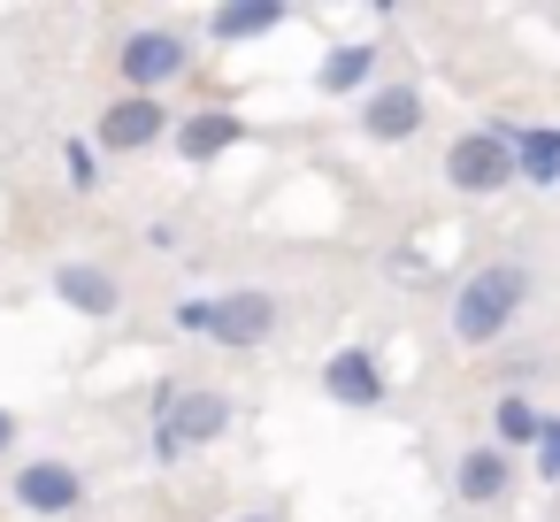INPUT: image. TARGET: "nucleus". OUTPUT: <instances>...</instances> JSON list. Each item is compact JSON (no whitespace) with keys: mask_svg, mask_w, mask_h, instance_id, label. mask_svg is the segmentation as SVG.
Instances as JSON below:
<instances>
[{"mask_svg":"<svg viewBox=\"0 0 560 522\" xmlns=\"http://www.w3.org/2000/svg\"><path fill=\"white\" fill-rule=\"evenodd\" d=\"M522 308H529V269L522 262H483L453 292V338L460 346H499Z\"/></svg>","mask_w":560,"mask_h":522,"instance_id":"1","label":"nucleus"},{"mask_svg":"<svg viewBox=\"0 0 560 522\" xmlns=\"http://www.w3.org/2000/svg\"><path fill=\"white\" fill-rule=\"evenodd\" d=\"M238 422V399L215 384H154V461H185Z\"/></svg>","mask_w":560,"mask_h":522,"instance_id":"2","label":"nucleus"},{"mask_svg":"<svg viewBox=\"0 0 560 522\" xmlns=\"http://www.w3.org/2000/svg\"><path fill=\"white\" fill-rule=\"evenodd\" d=\"M170 323H177L185 338H215V346L246 353V346H261V338L277 330V292L238 285V292H215V300H177Z\"/></svg>","mask_w":560,"mask_h":522,"instance_id":"3","label":"nucleus"},{"mask_svg":"<svg viewBox=\"0 0 560 522\" xmlns=\"http://www.w3.org/2000/svg\"><path fill=\"white\" fill-rule=\"evenodd\" d=\"M445 185H453L460 200H499L506 185H522L506 124H476V131H460V139L445 147Z\"/></svg>","mask_w":560,"mask_h":522,"instance_id":"4","label":"nucleus"},{"mask_svg":"<svg viewBox=\"0 0 560 522\" xmlns=\"http://www.w3.org/2000/svg\"><path fill=\"white\" fill-rule=\"evenodd\" d=\"M116 70H124V85L131 93H162V85H177L185 70H192V39L185 32H131L124 47H116Z\"/></svg>","mask_w":560,"mask_h":522,"instance_id":"5","label":"nucleus"},{"mask_svg":"<svg viewBox=\"0 0 560 522\" xmlns=\"http://www.w3.org/2000/svg\"><path fill=\"white\" fill-rule=\"evenodd\" d=\"M170 131H177V116H170L154 93H124V101H108V108H101L93 147H108V154H147V147H162Z\"/></svg>","mask_w":560,"mask_h":522,"instance_id":"6","label":"nucleus"},{"mask_svg":"<svg viewBox=\"0 0 560 522\" xmlns=\"http://www.w3.org/2000/svg\"><path fill=\"white\" fill-rule=\"evenodd\" d=\"M9 499H16L24 514H78V507L93 499V484H85V468H70V461H24V468L9 476Z\"/></svg>","mask_w":560,"mask_h":522,"instance_id":"7","label":"nucleus"},{"mask_svg":"<svg viewBox=\"0 0 560 522\" xmlns=\"http://www.w3.org/2000/svg\"><path fill=\"white\" fill-rule=\"evenodd\" d=\"M422 116H430V101H422V85H407V78H392V85H369L361 93V139H376V147H399V139H415L422 131Z\"/></svg>","mask_w":560,"mask_h":522,"instance_id":"8","label":"nucleus"},{"mask_svg":"<svg viewBox=\"0 0 560 522\" xmlns=\"http://www.w3.org/2000/svg\"><path fill=\"white\" fill-rule=\"evenodd\" d=\"M323 392H330L338 407H353V415H376V407L392 399V376H384V361H376L369 346H338V353L323 361Z\"/></svg>","mask_w":560,"mask_h":522,"instance_id":"9","label":"nucleus"},{"mask_svg":"<svg viewBox=\"0 0 560 522\" xmlns=\"http://www.w3.org/2000/svg\"><path fill=\"white\" fill-rule=\"evenodd\" d=\"M170 147H177L192 170H208V162H223L231 147H246V116H238V108H192V116H177Z\"/></svg>","mask_w":560,"mask_h":522,"instance_id":"10","label":"nucleus"},{"mask_svg":"<svg viewBox=\"0 0 560 522\" xmlns=\"http://www.w3.org/2000/svg\"><path fill=\"white\" fill-rule=\"evenodd\" d=\"M506 491H514V453H499L491 438L453 461V499L460 507H506Z\"/></svg>","mask_w":560,"mask_h":522,"instance_id":"11","label":"nucleus"},{"mask_svg":"<svg viewBox=\"0 0 560 522\" xmlns=\"http://www.w3.org/2000/svg\"><path fill=\"white\" fill-rule=\"evenodd\" d=\"M55 300H62L70 315H85V323H108V315L124 308V285H116V269H101V262H62V269H55Z\"/></svg>","mask_w":560,"mask_h":522,"instance_id":"12","label":"nucleus"},{"mask_svg":"<svg viewBox=\"0 0 560 522\" xmlns=\"http://www.w3.org/2000/svg\"><path fill=\"white\" fill-rule=\"evenodd\" d=\"M369 85H376V47H369V39H346V47H330V55L315 62V93H330V101L369 93Z\"/></svg>","mask_w":560,"mask_h":522,"instance_id":"13","label":"nucleus"},{"mask_svg":"<svg viewBox=\"0 0 560 522\" xmlns=\"http://www.w3.org/2000/svg\"><path fill=\"white\" fill-rule=\"evenodd\" d=\"M506 124V116H499ZM522 185H560V124H506Z\"/></svg>","mask_w":560,"mask_h":522,"instance_id":"14","label":"nucleus"},{"mask_svg":"<svg viewBox=\"0 0 560 522\" xmlns=\"http://www.w3.org/2000/svg\"><path fill=\"white\" fill-rule=\"evenodd\" d=\"M284 24V0H238V9H215L208 16V39L215 47H254V39H269Z\"/></svg>","mask_w":560,"mask_h":522,"instance_id":"15","label":"nucleus"},{"mask_svg":"<svg viewBox=\"0 0 560 522\" xmlns=\"http://www.w3.org/2000/svg\"><path fill=\"white\" fill-rule=\"evenodd\" d=\"M537 438H545V415H537L522 392H499V399H491V445H499V453H522V445L537 453Z\"/></svg>","mask_w":560,"mask_h":522,"instance_id":"16","label":"nucleus"},{"mask_svg":"<svg viewBox=\"0 0 560 522\" xmlns=\"http://www.w3.org/2000/svg\"><path fill=\"white\" fill-rule=\"evenodd\" d=\"M62 170H70V193H93V185H101V162H93V139H70V147H62Z\"/></svg>","mask_w":560,"mask_h":522,"instance_id":"17","label":"nucleus"},{"mask_svg":"<svg viewBox=\"0 0 560 522\" xmlns=\"http://www.w3.org/2000/svg\"><path fill=\"white\" fill-rule=\"evenodd\" d=\"M537 476L560 484V415H545V438H537Z\"/></svg>","mask_w":560,"mask_h":522,"instance_id":"18","label":"nucleus"},{"mask_svg":"<svg viewBox=\"0 0 560 522\" xmlns=\"http://www.w3.org/2000/svg\"><path fill=\"white\" fill-rule=\"evenodd\" d=\"M16 430H24V422H16L9 407H0V453H9V445H16Z\"/></svg>","mask_w":560,"mask_h":522,"instance_id":"19","label":"nucleus"},{"mask_svg":"<svg viewBox=\"0 0 560 522\" xmlns=\"http://www.w3.org/2000/svg\"><path fill=\"white\" fill-rule=\"evenodd\" d=\"M231 522H277V514H231Z\"/></svg>","mask_w":560,"mask_h":522,"instance_id":"20","label":"nucleus"}]
</instances>
